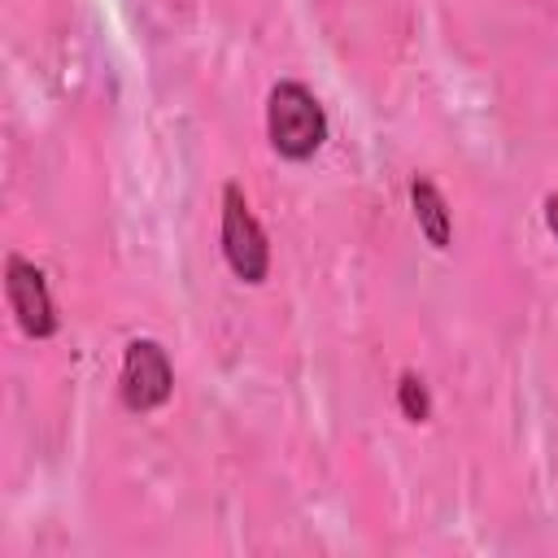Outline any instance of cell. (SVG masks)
<instances>
[{
	"label": "cell",
	"instance_id": "cell-1",
	"mask_svg": "<svg viewBox=\"0 0 558 558\" xmlns=\"http://www.w3.org/2000/svg\"><path fill=\"white\" fill-rule=\"evenodd\" d=\"M266 135L275 144L279 157L288 161H305L323 148L327 140V113L318 105V96L301 83H275L270 105H266Z\"/></svg>",
	"mask_w": 558,
	"mask_h": 558
},
{
	"label": "cell",
	"instance_id": "cell-2",
	"mask_svg": "<svg viewBox=\"0 0 558 558\" xmlns=\"http://www.w3.org/2000/svg\"><path fill=\"white\" fill-rule=\"evenodd\" d=\"M222 257L244 283L266 279V266H270L266 231L257 227V218H253V209H248V201L235 183L222 192Z\"/></svg>",
	"mask_w": 558,
	"mask_h": 558
},
{
	"label": "cell",
	"instance_id": "cell-3",
	"mask_svg": "<svg viewBox=\"0 0 558 558\" xmlns=\"http://www.w3.org/2000/svg\"><path fill=\"white\" fill-rule=\"evenodd\" d=\"M118 388H122V401L126 410H157L170 388H174V371H170V357L157 340H131L126 353H122V375H118Z\"/></svg>",
	"mask_w": 558,
	"mask_h": 558
},
{
	"label": "cell",
	"instance_id": "cell-4",
	"mask_svg": "<svg viewBox=\"0 0 558 558\" xmlns=\"http://www.w3.org/2000/svg\"><path fill=\"white\" fill-rule=\"evenodd\" d=\"M4 292H9V305H13V318L26 336H52L57 331V310H52V296H48V279L35 262L26 257H9L4 266Z\"/></svg>",
	"mask_w": 558,
	"mask_h": 558
},
{
	"label": "cell",
	"instance_id": "cell-5",
	"mask_svg": "<svg viewBox=\"0 0 558 558\" xmlns=\"http://www.w3.org/2000/svg\"><path fill=\"white\" fill-rule=\"evenodd\" d=\"M410 201H414V218H418V231L427 235V244L432 248H449V209H445V196L436 192V183L432 179H414Z\"/></svg>",
	"mask_w": 558,
	"mask_h": 558
},
{
	"label": "cell",
	"instance_id": "cell-6",
	"mask_svg": "<svg viewBox=\"0 0 558 558\" xmlns=\"http://www.w3.org/2000/svg\"><path fill=\"white\" fill-rule=\"evenodd\" d=\"M397 405H401V414H405L410 423H423V418H427V388H423V379L401 375V384H397Z\"/></svg>",
	"mask_w": 558,
	"mask_h": 558
},
{
	"label": "cell",
	"instance_id": "cell-7",
	"mask_svg": "<svg viewBox=\"0 0 558 558\" xmlns=\"http://www.w3.org/2000/svg\"><path fill=\"white\" fill-rule=\"evenodd\" d=\"M545 222H549V231L558 235V196H549V201H545Z\"/></svg>",
	"mask_w": 558,
	"mask_h": 558
}]
</instances>
